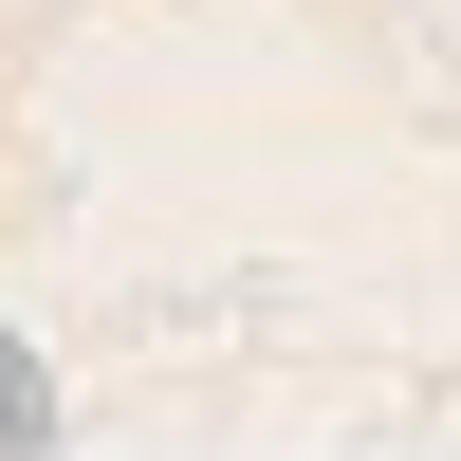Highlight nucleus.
Instances as JSON below:
<instances>
[{"label":"nucleus","mask_w":461,"mask_h":461,"mask_svg":"<svg viewBox=\"0 0 461 461\" xmlns=\"http://www.w3.org/2000/svg\"><path fill=\"white\" fill-rule=\"evenodd\" d=\"M0 443H19V461L56 443V369H37V332H19V314H0Z\"/></svg>","instance_id":"f257e3e1"}]
</instances>
